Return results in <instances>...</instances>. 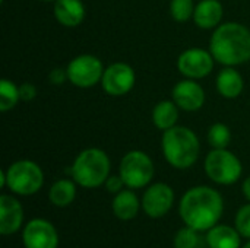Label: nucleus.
I'll return each mask as SVG.
<instances>
[{
    "label": "nucleus",
    "instance_id": "nucleus-6",
    "mask_svg": "<svg viewBox=\"0 0 250 248\" xmlns=\"http://www.w3.org/2000/svg\"><path fill=\"white\" fill-rule=\"evenodd\" d=\"M205 172L208 178L221 186H231L242 177L240 159L227 149H212L205 158Z\"/></svg>",
    "mask_w": 250,
    "mask_h": 248
},
{
    "label": "nucleus",
    "instance_id": "nucleus-18",
    "mask_svg": "<svg viewBox=\"0 0 250 248\" xmlns=\"http://www.w3.org/2000/svg\"><path fill=\"white\" fill-rule=\"evenodd\" d=\"M139 208H141L139 199L132 190H122L114 196L111 203L113 213L120 221L135 219L139 212Z\"/></svg>",
    "mask_w": 250,
    "mask_h": 248
},
{
    "label": "nucleus",
    "instance_id": "nucleus-32",
    "mask_svg": "<svg viewBox=\"0 0 250 248\" xmlns=\"http://www.w3.org/2000/svg\"><path fill=\"white\" fill-rule=\"evenodd\" d=\"M42 1H53V0H42Z\"/></svg>",
    "mask_w": 250,
    "mask_h": 248
},
{
    "label": "nucleus",
    "instance_id": "nucleus-16",
    "mask_svg": "<svg viewBox=\"0 0 250 248\" xmlns=\"http://www.w3.org/2000/svg\"><path fill=\"white\" fill-rule=\"evenodd\" d=\"M54 18L67 28L81 25L85 18V6L81 0H54Z\"/></svg>",
    "mask_w": 250,
    "mask_h": 248
},
{
    "label": "nucleus",
    "instance_id": "nucleus-10",
    "mask_svg": "<svg viewBox=\"0 0 250 248\" xmlns=\"http://www.w3.org/2000/svg\"><path fill=\"white\" fill-rule=\"evenodd\" d=\"M214 56L202 48H189L183 51L177 60L179 72L188 79L207 77L214 69Z\"/></svg>",
    "mask_w": 250,
    "mask_h": 248
},
{
    "label": "nucleus",
    "instance_id": "nucleus-7",
    "mask_svg": "<svg viewBox=\"0 0 250 248\" xmlns=\"http://www.w3.org/2000/svg\"><path fill=\"white\" fill-rule=\"evenodd\" d=\"M154 171V162L148 153L142 151H130L120 161L119 175L123 178L126 187L142 189L151 183Z\"/></svg>",
    "mask_w": 250,
    "mask_h": 248
},
{
    "label": "nucleus",
    "instance_id": "nucleus-25",
    "mask_svg": "<svg viewBox=\"0 0 250 248\" xmlns=\"http://www.w3.org/2000/svg\"><path fill=\"white\" fill-rule=\"evenodd\" d=\"M171 18L177 22H186L193 18L195 4L193 0H171L170 1Z\"/></svg>",
    "mask_w": 250,
    "mask_h": 248
},
{
    "label": "nucleus",
    "instance_id": "nucleus-9",
    "mask_svg": "<svg viewBox=\"0 0 250 248\" xmlns=\"http://www.w3.org/2000/svg\"><path fill=\"white\" fill-rule=\"evenodd\" d=\"M136 82V75L132 66L123 61L110 64L103 75L101 86L111 96H122L132 91Z\"/></svg>",
    "mask_w": 250,
    "mask_h": 248
},
{
    "label": "nucleus",
    "instance_id": "nucleus-13",
    "mask_svg": "<svg viewBox=\"0 0 250 248\" xmlns=\"http://www.w3.org/2000/svg\"><path fill=\"white\" fill-rule=\"evenodd\" d=\"M173 101L177 104L180 110L185 111H198L205 104V92L204 88L195 79H185L174 85L171 92Z\"/></svg>",
    "mask_w": 250,
    "mask_h": 248
},
{
    "label": "nucleus",
    "instance_id": "nucleus-20",
    "mask_svg": "<svg viewBox=\"0 0 250 248\" xmlns=\"http://www.w3.org/2000/svg\"><path fill=\"white\" fill-rule=\"evenodd\" d=\"M179 120V107L174 101H161L152 110V123L157 129L166 132L176 126Z\"/></svg>",
    "mask_w": 250,
    "mask_h": 248
},
{
    "label": "nucleus",
    "instance_id": "nucleus-14",
    "mask_svg": "<svg viewBox=\"0 0 250 248\" xmlns=\"http://www.w3.org/2000/svg\"><path fill=\"white\" fill-rule=\"evenodd\" d=\"M23 222V209L18 199L9 194L0 196V234L12 235L18 232Z\"/></svg>",
    "mask_w": 250,
    "mask_h": 248
},
{
    "label": "nucleus",
    "instance_id": "nucleus-8",
    "mask_svg": "<svg viewBox=\"0 0 250 248\" xmlns=\"http://www.w3.org/2000/svg\"><path fill=\"white\" fill-rule=\"evenodd\" d=\"M104 70L103 61L98 57L92 54H81L69 63L67 76L75 86L91 88L101 82Z\"/></svg>",
    "mask_w": 250,
    "mask_h": 248
},
{
    "label": "nucleus",
    "instance_id": "nucleus-11",
    "mask_svg": "<svg viewBox=\"0 0 250 248\" xmlns=\"http://www.w3.org/2000/svg\"><path fill=\"white\" fill-rule=\"evenodd\" d=\"M173 203L174 191L166 183H155L149 186L142 197V209L152 219H158L167 215L171 210Z\"/></svg>",
    "mask_w": 250,
    "mask_h": 248
},
{
    "label": "nucleus",
    "instance_id": "nucleus-1",
    "mask_svg": "<svg viewBox=\"0 0 250 248\" xmlns=\"http://www.w3.org/2000/svg\"><path fill=\"white\" fill-rule=\"evenodd\" d=\"M179 212L185 225L199 232L209 231L223 216L224 202L217 190L208 186H198L183 194Z\"/></svg>",
    "mask_w": 250,
    "mask_h": 248
},
{
    "label": "nucleus",
    "instance_id": "nucleus-5",
    "mask_svg": "<svg viewBox=\"0 0 250 248\" xmlns=\"http://www.w3.org/2000/svg\"><path fill=\"white\" fill-rule=\"evenodd\" d=\"M44 174L38 164L29 159L13 162L6 170V187L19 196H32L41 190Z\"/></svg>",
    "mask_w": 250,
    "mask_h": 248
},
{
    "label": "nucleus",
    "instance_id": "nucleus-24",
    "mask_svg": "<svg viewBox=\"0 0 250 248\" xmlns=\"http://www.w3.org/2000/svg\"><path fill=\"white\" fill-rule=\"evenodd\" d=\"M199 231L185 227L177 231L174 235V248H199L201 247V237L198 235Z\"/></svg>",
    "mask_w": 250,
    "mask_h": 248
},
{
    "label": "nucleus",
    "instance_id": "nucleus-31",
    "mask_svg": "<svg viewBox=\"0 0 250 248\" xmlns=\"http://www.w3.org/2000/svg\"><path fill=\"white\" fill-rule=\"evenodd\" d=\"M243 248H250V240L246 243V244H245V246H243Z\"/></svg>",
    "mask_w": 250,
    "mask_h": 248
},
{
    "label": "nucleus",
    "instance_id": "nucleus-26",
    "mask_svg": "<svg viewBox=\"0 0 250 248\" xmlns=\"http://www.w3.org/2000/svg\"><path fill=\"white\" fill-rule=\"evenodd\" d=\"M236 229L242 237L250 240V203L239 209L236 215Z\"/></svg>",
    "mask_w": 250,
    "mask_h": 248
},
{
    "label": "nucleus",
    "instance_id": "nucleus-12",
    "mask_svg": "<svg viewBox=\"0 0 250 248\" xmlns=\"http://www.w3.org/2000/svg\"><path fill=\"white\" fill-rule=\"evenodd\" d=\"M25 248H57L59 234L51 222L35 218L29 221L22 232Z\"/></svg>",
    "mask_w": 250,
    "mask_h": 248
},
{
    "label": "nucleus",
    "instance_id": "nucleus-28",
    "mask_svg": "<svg viewBox=\"0 0 250 248\" xmlns=\"http://www.w3.org/2000/svg\"><path fill=\"white\" fill-rule=\"evenodd\" d=\"M67 79H69L67 69L56 67L48 73V80L51 82V85H63Z\"/></svg>",
    "mask_w": 250,
    "mask_h": 248
},
{
    "label": "nucleus",
    "instance_id": "nucleus-21",
    "mask_svg": "<svg viewBox=\"0 0 250 248\" xmlns=\"http://www.w3.org/2000/svg\"><path fill=\"white\" fill-rule=\"evenodd\" d=\"M76 197V186L75 181L70 180H59L56 181L48 191L50 202L57 208H66L69 206Z\"/></svg>",
    "mask_w": 250,
    "mask_h": 248
},
{
    "label": "nucleus",
    "instance_id": "nucleus-17",
    "mask_svg": "<svg viewBox=\"0 0 250 248\" xmlns=\"http://www.w3.org/2000/svg\"><path fill=\"white\" fill-rule=\"evenodd\" d=\"M245 88V82L242 75L234 69L227 66L223 69L218 76H217V91L220 92L221 96L227 99H234L237 98Z\"/></svg>",
    "mask_w": 250,
    "mask_h": 248
},
{
    "label": "nucleus",
    "instance_id": "nucleus-4",
    "mask_svg": "<svg viewBox=\"0 0 250 248\" xmlns=\"http://www.w3.org/2000/svg\"><path fill=\"white\" fill-rule=\"evenodd\" d=\"M110 170L111 162L108 155L103 149L88 148L75 158L69 172L76 184L85 189H97L105 184Z\"/></svg>",
    "mask_w": 250,
    "mask_h": 248
},
{
    "label": "nucleus",
    "instance_id": "nucleus-29",
    "mask_svg": "<svg viewBox=\"0 0 250 248\" xmlns=\"http://www.w3.org/2000/svg\"><path fill=\"white\" fill-rule=\"evenodd\" d=\"M125 186V181L120 175H110L105 181V189L108 193H113V194H117L122 191Z\"/></svg>",
    "mask_w": 250,
    "mask_h": 248
},
{
    "label": "nucleus",
    "instance_id": "nucleus-3",
    "mask_svg": "<svg viewBox=\"0 0 250 248\" xmlns=\"http://www.w3.org/2000/svg\"><path fill=\"white\" fill-rule=\"evenodd\" d=\"M161 148L166 161L177 170H188L195 165L201 151L195 132L177 124L164 132Z\"/></svg>",
    "mask_w": 250,
    "mask_h": 248
},
{
    "label": "nucleus",
    "instance_id": "nucleus-2",
    "mask_svg": "<svg viewBox=\"0 0 250 248\" xmlns=\"http://www.w3.org/2000/svg\"><path fill=\"white\" fill-rule=\"evenodd\" d=\"M215 61L224 66H239L250 60V29L239 22L218 25L209 41Z\"/></svg>",
    "mask_w": 250,
    "mask_h": 248
},
{
    "label": "nucleus",
    "instance_id": "nucleus-27",
    "mask_svg": "<svg viewBox=\"0 0 250 248\" xmlns=\"http://www.w3.org/2000/svg\"><path fill=\"white\" fill-rule=\"evenodd\" d=\"M19 96H21V101L29 102V101H32L37 96V88L32 83L25 82V83H22L19 86Z\"/></svg>",
    "mask_w": 250,
    "mask_h": 248
},
{
    "label": "nucleus",
    "instance_id": "nucleus-30",
    "mask_svg": "<svg viewBox=\"0 0 250 248\" xmlns=\"http://www.w3.org/2000/svg\"><path fill=\"white\" fill-rule=\"evenodd\" d=\"M242 191L245 194V197L250 202V177H248L245 181H243V186H242Z\"/></svg>",
    "mask_w": 250,
    "mask_h": 248
},
{
    "label": "nucleus",
    "instance_id": "nucleus-22",
    "mask_svg": "<svg viewBox=\"0 0 250 248\" xmlns=\"http://www.w3.org/2000/svg\"><path fill=\"white\" fill-rule=\"evenodd\" d=\"M21 101L19 96V86H16L9 79L0 80V111L7 113L12 108L16 107V104Z\"/></svg>",
    "mask_w": 250,
    "mask_h": 248
},
{
    "label": "nucleus",
    "instance_id": "nucleus-19",
    "mask_svg": "<svg viewBox=\"0 0 250 248\" xmlns=\"http://www.w3.org/2000/svg\"><path fill=\"white\" fill-rule=\"evenodd\" d=\"M240 234L229 225H215L207 234L209 248H240Z\"/></svg>",
    "mask_w": 250,
    "mask_h": 248
},
{
    "label": "nucleus",
    "instance_id": "nucleus-23",
    "mask_svg": "<svg viewBox=\"0 0 250 248\" xmlns=\"http://www.w3.org/2000/svg\"><path fill=\"white\" fill-rule=\"evenodd\" d=\"M231 142V132L229 126L223 123H215L208 130V143L214 149H227Z\"/></svg>",
    "mask_w": 250,
    "mask_h": 248
},
{
    "label": "nucleus",
    "instance_id": "nucleus-15",
    "mask_svg": "<svg viewBox=\"0 0 250 248\" xmlns=\"http://www.w3.org/2000/svg\"><path fill=\"white\" fill-rule=\"evenodd\" d=\"M223 15L224 9L218 0H201L195 6L193 20L202 29H212L221 23Z\"/></svg>",
    "mask_w": 250,
    "mask_h": 248
}]
</instances>
